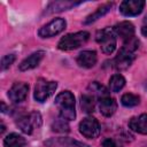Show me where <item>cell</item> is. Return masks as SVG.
<instances>
[{"instance_id": "cell-1", "label": "cell", "mask_w": 147, "mask_h": 147, "mask_svg": "<svg viewBox=\"0 0 147 147\" xmlns=\"http://www.w3.org/2000/svg\"><path fill=\"white\" fill-rule=\"evenodd\" d=\"M139 48V40L133 37L129 40H125L121 49L118 51L116 57L114 59V67L119 70H125L131 65L136 59V52Z\"/></svg>"}, {"instance_id": "cell-2", "label": "cell", "mask_w": 147, "mask_h": 147, "mask_svg": "<svg viewBox=\"0 0 147 147\" xmlns=\"http://www.w3.org/2000/svg\"><path fill=\"white\" fill-rule=\"evenodd\" d=\"M55 105L59 109L60 117L65 121H72L76 117L75 110V96L69 91L59 93L55 98Z\"/></svg>"}, {"instance_id": "cell-3", "label": "cell", "mask_w": 147, "mask_h": 147, "mask_svg": "<svg viewBox=\"0 0 147 147\" xmlns=\"http://www.w3.org/2000/svg\"><path fill=\"white\" fill-rule=\"evenodd\" d=\"M90 38V33L87 31H79L75 33H69L61 38L57 44L59 49L61 51H72L83 46Z\"/></svg>"}, {"instance_id": "cell-4", "label": "cell", "mask_w": 147, "mask_h": 147, "mask_svg": "<svg viewBox=\"0 0 147 147\" xmlns=\"http://www.w3.org/2000/svg\"><path fill=\"white\" fill-rule=\"evenodd\" d=\"M96 41L99 42L101 51L105 54H111L116 48V37L114 29L105 28L96 32Z\"/></svg>"}, {"instance_id": "cell-5", "label": "cell", "mask_w": 147, "mask_h": 147, "mask_svg": "<svg viewBox=\"0 0 147 147\" xmlns=\"http://www.w3.org/2000/svg\"><path fill=\"white\" fill-rule=\"evenodd\" d=\"M16 124L21 129V131H23L26 134H31L33 130L38 129L41 125V116L37 111L24 114L17 118Z\"/></svg>"}, {"instance_id": "cell-6", "label": "cell", "mask_w": 147, "mask_h": 147, "mask_svg": "<svg viewBox=\"0 0 147 147\" xmlns=\"http://www.w3.org/2000/svg\"><path fill=\"white\" fill-rule=\"evenodd\" d=\"M57 83L53 80H46L45 78H39L34 86V99L38 102H44L48 99L56 90Z\"/></svg>"}, {"instance_id": "cell-7", "label": "cell", "mask_w": 147, "mask_h": 147, "mask_svg": "<svg viewBox=\"0 0 147 147\" xmlns=\"http://www.w3.org/2000/svg\"><path fill=\"white\" fill-rule=\"evenodd\" d=\"M67 26V22L63 18H54L51 22H48L47 24H45L44 26L40 28V30L38 31V34L41 38H51L54 37L59 33H61Z\"/></svg>"}, {"instance_id": "cell-8", "label": "cell", "mask_w": 147, "mask_h": 147, "mask_svg": "<svg viewBox=\"0 0 147 147\" xmlns=\"http://www.w3.org/2000/svg\"><path fill=\"white\" fill-rule=\"evenodd\" d=\"M79 132L88 139H94L100 134V124L93 117H86L79 123Z\"/></svg>"}, {"instance_id": "cell-9", "label": "cell", "mask_w": 147, "mask_h": 147, "mask_svg": "<svg viewBox=\"0 0 147 147\" xmlns=\"http://www.w3.org/2000/svg\"><path fill=\"white\" fill-rule=\"evenodd\" d=\"M145 7V1L142 0H125L119 5V11L124 16H137Z\"/></svg>"}, {"instance_id": "cell-10", "label": "cell", "mask_w": 147, "mask_h": 147, "mask_svg": "<svg viewBox=\"0 0 147 147\" xmlns=\"http://www.w3.org/2000/svg\"><path fill=\"white\" fill-rule=\"evenodd\" d=\"M28 92H29V85L25 83L18 82L10 87V90L8 91V96L13 102L20 103L26 99Z\"/></svg>"}, {"instance_id": "cell-11", "label": "cell", "mask_w": 147, "mask_h": 147, "mask_svg": "<svg viewBox=\"0 0 147 147\" xmlns=\"http://www.w3.org/2000/svg\"><path fill=\"white\" fill-rule=\"evenodd\" d=\"M44 56H45V52L44 51H38V52L32 53L31 55H29L28 57H25L20 63V67H18L20 70L21 71H26V70H30V69L36 68L41 62V60L44 59Z\"/></svg>"}, {"instance_id": "cell-12", "label": "cell", "mask_w": 147, "mask_h": 147, "mask_svg": "<svg viewBox=\"0 0 147 147\" xmlns=\"http://www.w3.org/2000/svg\"><path fill=\"white\" fill-rule=\"evenodd\" d=\"M99 109L101 111V114L106 117H110L115 114L116 109H117V102L114 98L105 96L99 99Z\"/></svg>"}, {"instance_id": "cell-13", "label": "cell", "mask_w": 147, "mask_h": 147, "mask_svg": "<svg viewBox=\"0 0 147 147\" xmlns=\"http://www.w3.org/2000/svg\"><path fill=\"white\" fill-rule=\"evenodd\" d=\"M114 31L116 34H118L124 40H129V39L134 37V26L132 23H130L127 21H123V22L117 23L114 26Z\"/></svg>"}, {"instance_id": "cell-14", "label": "cell", "mask_w": 147, "mask_h": 147, "mask_svg": "<svg viewBox=\"0 0 147 147\" xmlns=\"http://www.w3.org/2000/svg\"><path fill=\"white\" fill-rule=\"evenodd\" d=\"M129 126L134 132L147 134V114H141L139 116L132 117L129 122Z\"/></svg>"}, {"instance_id": "cell-15", "label": "cell", "mask_w": 147, "mask_h": 147, "mask_svg": "<svg viewBox=\"0 0 147 147\" xmlns=\"http://www.w3.org/2000/svg\"><path fill=\"white\" fill-rule=\"evenodd\" d=\"M98 56L94 51H83L77 56V63L83 68H92L96 63Z\"/></svg>"}, {"instance_id": "cell-16", "label": "cell", "mask_w": 147, "mask_h": 147, "mask_svg": "<svg viewBox=\"0 0 147 147\" xmlns=\"http://www.w3.org/2000/svg\"><path fill=\"white\" fill-rule=\"evenodd\" d=\"M111 6H113V3H105V5H102V6H100L94 13H92V14H90L86 18H85V21H84V24H91L92 22H95L96 20H99V18H101L103 15H106L109 10H110V8H111Z\"/></svg>"}, {"instance_id": "cell-17", "label": "cell", "mask_w": 147, "mask_h": 147, "mask_svg": "<svg viewBox=\"0 0 147 147\" xmlns=\"http://www.w3.org/2000/svg\"><path fill=\"white\" fill-rule=\"evenodd\" d=\"M25 144V139L18 133H10L3 139L5 147H24Z\"/></svg>"}, {"instance_id": "cell-18", "label": "cell", "mask_w": 147, "mask_h": 147, "mask_svg": "<svg viewBox=\"0 0 147 147\" xmlns=\"http://www.w3.org/2000/svg\"><path fill=\"white\" fill-rule=\"evenodd\" d=\"M80 107H82L83 111L86 114L93 113L94 107H95V98L90 93L83 94L80 96Z\"/></svg>"}, {"instance_id": "cell-19", "label": "cell", "mask_w": 147, "mask_h": 147, "mask_svg": "<svg viewBox=\"0 0 147 147\" xmlns=\"http://www.w3.org/2000/svg\"><path fill=\"white\" fill-rule=\"evenodd\" d=\"M88 92L94 98H98V100L101 99V98H105V96H108L109 95L108 90L103 85H101L100 83H98V82H93V83H91L88 85Z\"/></svg>"}, {"instance_id": "cell-20", "label": "cell", "mask_w": 147, "mask_h": 147, "mask_svg": "<svg viewBox=\"0 0 147 147\" xmlns=\"http://www.w3.org/2000/svg\"><path fill=\"white\" fill-rule=\"evenodd\" d=\"M124 85H125V78L119 74L113 75L111 78L109 79V88L114 93L119 92L124 87Z\"/></svg>"}, {"instance_id": "cell-21", "label": "cell", "mask_w": 147, "mask_h": 147, "mask_svg": "<svg viewBox=\"0 0 147 147\" xmlns=\"http://www.w3.org/2000/svg\"><path fill=\"white\" fill-rule=\"evenodd\" d=\"M121 102L125 107H134V106L139 105L140 98L138 95H136V94H132V93H125V94L122 95Z\"/></svg>"}, {"instance_id": "cell-22", "label": "cell", "mask_w": 147, "mask_h": 147, "mask_svg": "<svg viewBox=\"0 0 147 147\" xmlns=\"http://www.w3.org/2000/svg\"><path fill=\"white\" fill-rule=\"evenodd\" d=\"M75 5H76L75 2L60 1V2H53V3H51L47 9H49L48 13H54V11H61V10H63V9L65 10V9L70 8L71 6H75Z\"/></svg>"}, {"instance_id": "cell-23", "label": "cell", "mask_w": 147, "mask_h": 147, "mask_svg": "<svg viewBox=\"0 0 147 147\" xmlns=\"http://www.w3.org/2000/svg\"><path fill=\"white\" fill-rule=\"evenodd\" d=\"M52 127H53V130L56 131V132H68V131H69V126H68L65 119H63V118L56 121V122L53 124Z\"/></svg>"}, {"instance_id": "cell-24", "label": "cell", "mask_w": 147, "mask_h": 147, "mask_svg": "<svg viewBox=\"0 0 147 147\" xmlns=\"http://www.w3.org/2000/svg\"><path fill=\"white\" fill-rule=\"evenodd\" d=\"M15 59H16V56L14 54H7V55H5L2 57V60H1V69L5 70V69L9 68L14 63Z\"/></svg>"}, {"instance_id": "cell-25", "label": "cell", "mask_w": 147, "mask_h": 147, "mask_svg": "<svg viewBox=\"0 0 147 147\" xmlns=\"http://www.w3.org/2000/svg\"><path fill=\"white\" fill-rule=\"evenodd\" d=\"M102 147H121V146L117 145V142L113 139H105L102 142Z\"/></svg>"}, {"instance_id": "cell-26", "label": "cell", "mask_w": 147, "mask_h": 147, "mask_svg": "<svg viewBox=\"0 0 147 147\" xmlns=\"http://www.w3.org/2000/svg\"><path fill=\"white\" fill-rule=\"evenodd\" d=\"M141 33H142L145 37H147V24H144V25H142V28H141Z\"/></svg>"}, {"instance_id": "cell-27", "label": "cell", "mask_w": 147, "mask_h": 147, "mask_svg": "<svg viewBox=\"0 0 147 147\" xmlns=\"http://www.w3.org/2000/svg\"><path fill=\"white\" fill-rule=\"evenodd\" d=\"M144 24H147V15H146V17H145V20H144Z\"/></svg>"}]
</instances>
